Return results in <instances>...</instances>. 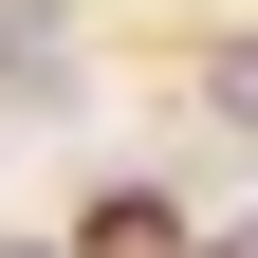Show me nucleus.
<instances>
[{
    "label": "nucleus",
    "mask_w": 258,
    "mask_h": 258,
    "mask_svg": "<svg viewBox=\"0 0 258 258\" xmlns=\"http://www.w3.org/2000/svg\"><path fill=\"white\" fill-rule=\"evenodd\" d=\"M203 129H221V148H258V37H221V55H203Z\"/></svg>",
    "instance_id": "7ed1b4c3"
},
{
    "label": "nucleus",
    "mask_w": 258,
    "mask_h": 258,
    "mask_svg": "<svg viewBox=\"0 0 258 258\" xmlns=\"http://www.w3.org/2000/svg\"><path fill=\"white\" fill-rule=\"evenodd\" d=\"M0 74H19V111H55L74 92V19L55 0H0Z\"/></svg>",
    "instance_id": "f257e3e1"
},
{
    "label": "nucleus",
    "mask_w": 258,
    "mask_h": 258,
    "mask_svg": "<svg viewBox=\"0 0 258 258\" xmlns=\"http://www.w3.org/2000/svg\"><path fill=\"white\" fill-rule=\"evenodd\" d=\"M74 258H184V203L166 184H111V203L74 221Z\"/></svg>",
    "instance_id": "f03ea898"
},
{
    "label": "nucleus",
    "mask_w": 258,
    "mask_h": 258,
    "mask_svg": "<svg viewBox=\"0 0 258 258\" xmlns=\"http://www.w3.org/2000/svg\"><path fill=\"white\" fill-rule=\"evenodd\" d=\"M0 258H74V240H37V221H0Z\"/></svg>",
    "instance_id": "20e7f679"
}]
</instances>
